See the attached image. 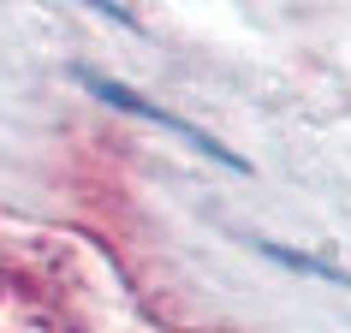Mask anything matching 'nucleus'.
<instances>
[{"instance_id":"1","label":"nucleus","mask_w":351,"mask_h":333,"mask_svg":"<svg viewBox=\"0 0 351 333\" xmlns=\"http://www.w3.org/2000/svg\"><path fill=\"white\" fill-rule=\"evenodd\" d=\"M90 6H101V12H119V6H113V0H90Z\"/></svg>"}]
</instances>
